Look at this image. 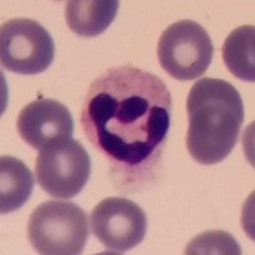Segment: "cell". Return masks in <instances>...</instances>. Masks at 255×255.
Masks as SVG:
<instances>
[{"instance_id":"obj_1","label":"cell","mask_w":255,"mask_h":255,"mask_svg":"<svg viewBox=\"0 0 255 255\" xmlns=\"http://www.w3.org/2000/svg\"><path fill=\"white\" fill-rule=\"evenodd\" d=\"M172 101L163 81L124 65L92 82L84 97L81 124L91 144L108 158L111 174L144 179L163 152Z\"/></svg>"},{"instance_id":"obj_2","label":"cell","mask_w":255,"mask_h":255,"mask_svg":"<svg viewBox=\"0 0 255 255\" xmlns=\"http://www.w3.org/2000/svg\"><path fill=\"white\" fill-rule=\"evenodd\" d=\"M186 148L200 165H216L235 148L244 122V104L231 83L202 78L186 100Z\"/></svg>"},{"instance_id":"obj_3","label":"cell","mask_w":255,"mask_h":255,"mask_svg":"<svg viewBox=\"0 0 255 255\" xmlns=\"http://www.w3.org/2000/svg\"><path fill=\"white\" fill-rule=\"evenodd\" d=\"M86 212L72 202L49 200L29 216L27 235L33 249L44 255H77L88 240Z\"/></svg>"},{"instance_id":"obj_4","label":"cell","mask_w":255,"mask_h":255,"mask_svg":"<svg viewBox=\"0 0 255 255\" xmlns=\"http://www.w3.org/2000/svg\"><path fill=\"white\" fill-rule=\"evenodd\" d=\"M213 44L199 23L183 19L168 26L158 40L157 55L161 67L179 81L199 78L213 59Z\"/></svg>"},{"instance_id":"obj_5","label":"cell","mask_w":255,"mask_h":255,"mask_svg":"<svg viewBox=\"0 0 255 255\" xmlns=\"http://www.w3.org/2000/svg\"><path fill=\"white\" fill-rule=\"evenodd\" d=\"M35 167L38 185L47 194L56 199H70L87 184L91 159L78 140L68 139L42 148Z\"/></svg>"},{"instance_id":"obj_6","label":"cell","mask_w":255,"mask_h":255,"mask_svg":"<svg viewBox=\"0 0 255 255\" xmlns=\"http://www.w3.org/2000/svg\"><path fill=\"white\" fill-rule=\"evenodd\" d=\"M54 55V40L36 20L14 18L0 28V61L9 72L35 76L51 65Z\"/></svg>"},{"instance_id":"obj_7","label":"cell","mask_w":255,"mask_h":255,"mask_svg":"<svg viewBox=\"0 0 255 255\" xmlns=\"http://www.w3.org/2000/svg\"><path fill=\"white\" fill-rule=\"evenodd\" d=\"M91 229L106 249L125 253L138 247L144 239L147 216L138 204L127 198H106L93 208Z\"/></svg>"},{"instance_id":"obj_8","label":"cell","mask_w":255,"mask_h":255,"mask_svg":"<svg viewBox=\"0 0 255 255\" xmlns=\"http://www.w3.org/2000/svg\"><path fill=\"white\" fill-rule=\"evenodd\" d=\"M19 136L35 149L70 139L74 122L69 109L51 99L32 101L20 110L17 119Z\"/></svg>"},{"instance_id":"obj_9","label":"cell","mask_w":255,"mask_h":255,"mask_svg":"<svg viewBox=\"0 0 255 255\" xmlns=\"http://www.w3.org/2000/svg\"><path fill=\"white\" fill-rule=\"evenodd\" d=\"M118 9L116 0H72L65 5V19L76 35L95 37L109 28Z\"/></svg>"},{"instance_id":"obj_10","label":"cell","mask_w":255,"mask_h":255,"mask_svg":"<svg viewBox=\"0 0 255 255\" xmlns=\"http://www.w3.org/2000/svg\"><path fill=\"white\" fill-rule=\"evenodd\" d=\"M35 179L20 159L12 156L0 158V213H12L29 199Z\"/></svg>"},{"instance_id":"obj_11","label":"cell","mask_w":255,"mask_h":255,"mask_svg":"<svg viewBox=\"0 0 255 255\" xmlns=\"http://www.w3.org/2000/svg\"><path fill=\"white\" fill-rule=\"evenodd\" d=\"M255 28L241 26L227 36L222 46V59L234 77L245 82L255 81Z\"/></svg>"},{"instance_id":"obj_12","label":"cell","mask_w":255,"mask_h":255,"mask_svg":"<svg viewBox=\"0 0 255 255\" xmlns=\"http://www.w3.org/2000/svg\"><path fill=\"white\" fill-rule=\"evenodd\" d=\"M185 254H241L240 245L236 239L229 232L225 231H207L195 236L186 245Z\"/></svg>"}]
</instances>
